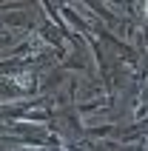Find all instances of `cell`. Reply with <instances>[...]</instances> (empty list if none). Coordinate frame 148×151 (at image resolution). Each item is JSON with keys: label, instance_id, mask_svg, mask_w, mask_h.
Listing matches in <instances>:
<instances>
[{"label": "cell", "instance_id": "6da1fadb", "mask_svg": "<svg viewBox=\"0 0 148 151\" xmlns=\"http://www.w3.org/2000/svg\"><path fill=\"white\" fill-rule=\"evenodd\" d=\"M145 14H148V6H145Z\"/></svg>", "mask_w": 148, "mask_h": 151}]
</instances>
